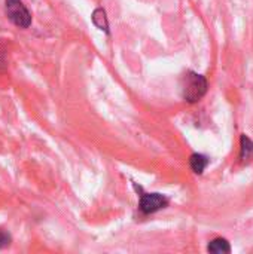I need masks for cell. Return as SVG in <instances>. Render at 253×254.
<instances>
[{
  "mask_svg": "<svg viewBox=\"0 0 253 254\" xmlns=\"http://www.w3.org/2000/svg\"><path fill=\"white\" fill-rule=\"evenodd\" d=\"M207 88H209V83L206 77L198 73L188 71L182 79V97L188 103L200 101L206 95Z\"/></svg>",
  "mask_w": 253,
  "mask_h": 254,
  "instance_id": "obj_1",
  "label": "cell"
},
{
  "mask_svg": "<svg viewBox=\"0 0 253 254\" xmlns=\"http://www.w3.org/2000/svg\"><path fill=\"white\" fill-rule=\"evenodd\" d=\"M4 13L18 28H28L33 22V16L22 0H4Z\"/></svg>",
  "mask_w": 253,
  "mask_h": 254,
  "instance_id": "obj_2",
  "label": "cell"
},
{
  "mask_svg": "<svg viewBox=\"0 0 253 254\" xmlns=\"http://www.w3.org/2000/svg\"><path fill=\"white\" fill-rule=\"evenodd\" d=\"M169 205V198L161 193H142L139 208L143 214H154Z\"/></svg>",
  "mask_w": 253,
  "mask_h": 254,
  "instance_id": "obj_3",
  "label": "cell"
},
{
  "mask_svg": "<svg viewBox=\"0 0 253 254\" xmlns=\"http://www.w3.org/2000/svg\"><path fill=\"white\" fill-rule=\"evenodd\" d=\"M253 161V141L246 135H242L240 140V162L242 164H251Z\"/></svg>",
  "mask_w": 253,
  "mask_h": 254,
  "instance_id": "obj_4",
  "label": "cell"
},
{
  "mask_svg": "<svg viewBox=\"0 0 253 254\" xmlns=\"http://www.w3.org/2000/svg\"><path fill=\"white\" fill-rule=\"evenodd\" d=\"M209 165V158L201 153H194L189 158V167L195 174H203Z\"/></svg>",
  "mask_w": 253,
  "mask_h": 254,
  "instance_id": "obj_5",
  "label": "cell"
},
{
  "mask_svg": "<svg viewBox=\"0 0 253 254\" xmlns=\"http://www.w3.org/2000/svg\"><path fill=\"white\" fill-rule=\"evenodd\" d=\"M92 24L98 28V30H101V31H104V33H110V30H109V21H107V16H106V10L103 9V7H97L94 12H92Z\"/></svg>",
  "mask_w": 253,
  "mask_h": 254,
  "instance_id": "obj_6",
  "label": "cell"
},
{
  "mask_svg": "<svg viewBox=\"0 0 253 254\" xmlns=\"http://www.w3.org/2000/svg\"><path fill=\"white\" fill-rule=\"evenodd\" d=\"M207 250L210 253L215 254H225L231 253V247H230V243L225 240V238H215L213 241H210Z\"/></svg>",
  "mask_w": 253,
  "mask_h": 254,
  "instance_id": "obj_7",
  "label": "cell"
},
{
  "mask_svg": "<svg viewBox=\"0 0 253 254\" xmlns=\"http://www.w3.org/2000/svg\"><path fill=\"white\" fill-rule=\"evenodd\" d=\"M10 243H12L10 235L7 232H4V231H0V250L1 249H6Z\"/></svg>",
  "mask_w": 253,
  "mask_h": 254,
  "instance_id": "obj_8",
  "label": "cell"
}]
</instances>
